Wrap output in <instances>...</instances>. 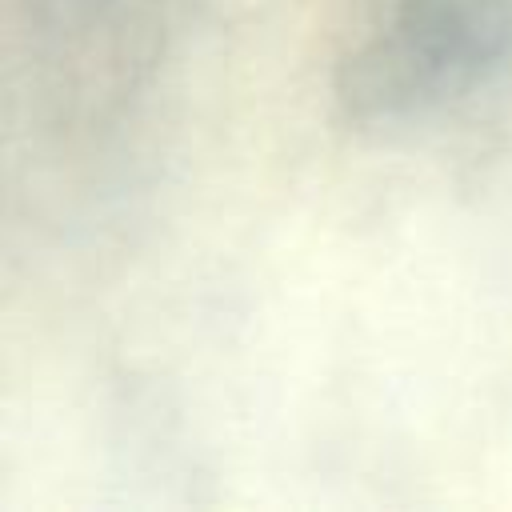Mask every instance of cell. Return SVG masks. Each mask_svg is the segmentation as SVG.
I'll use <instances>...</instances> for the list:
<instances>
[{"label": "cell", "instance_id": "6da1fadb", "mask_svg": "<svg viewBox=\"0 0 512 512\" xmlns=\"http://www.w3.org/2000/svg\"><path fill=\"white\" fill-rule=\"evenodd\" d=\"M512 64V0H388L336 64V104L356 124L444 108Z\"/></svg>", "mask_w": 512, "mask_h": 512}]
</instances>
